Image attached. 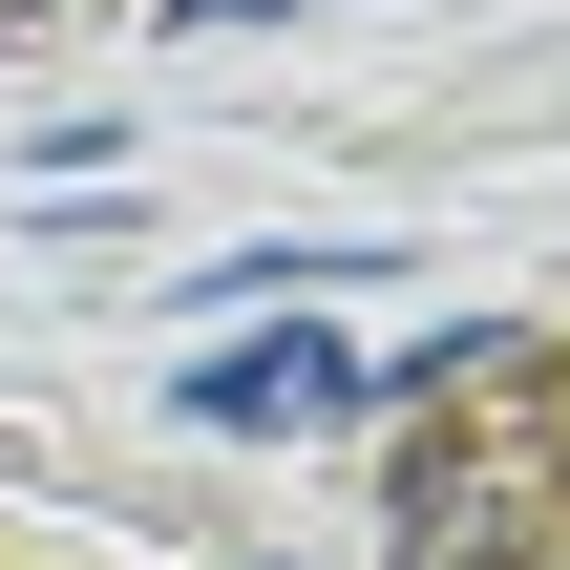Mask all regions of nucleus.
Listing matches in <instances>:
<instances>
[{
	"label": "nucleus",
	"mask_w": 570,
	"mask_h": 570,
	"mask_svg": "<svg viewBox=\"0 0 570 570\" xmlns=\"http://www.w3.org/2000/svg\"><path fill=\"white\" fill-rule=\"evenodd\" d=\"M169 423L190 444H317V423H360V338H212L190 381H169Z\"/></svg>",
	"instance_id": "obj_1"
},
{
	"label": "nucleus",
	"mask_w": 570,
	"mask_h": 570,
	"mask_svg": "<svg viewBox=\"0 0 570 570\" xmlns=\"http://www.w3.org/2000/svg\"><path fill=\"white\" fill-rule=\"evenodd\" d=\"M169 21H190V42H254V21H296V0H169Z\"/></svg>",
	"instance_id": "obj_2"
}]
</instances>
